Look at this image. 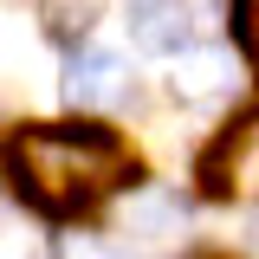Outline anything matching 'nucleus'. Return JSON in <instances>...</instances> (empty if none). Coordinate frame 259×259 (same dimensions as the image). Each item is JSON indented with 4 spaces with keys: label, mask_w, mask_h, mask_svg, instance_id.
Wrapping results in <instances>:
<instances>
[{
    "label": "nucleus",
    "mask_w": 259,
    "mask_h": 259,
    "mask_svg": "<svg viewBox=\"0 0 259 259\" xmlns=\"http://www.w3.org/2000/svg\"><path fill=\"white\" fill-rule=\"evenodd\" d=\"M65 259H117V253H110V246H97V240H71Z\"/></svg>",
    "instance_id": "423d86ee"
},
{
    "label": "nucleus",
    "mask_w": 259,
    "mask_h": 259,
    "mask_svg": "<svg viewBox=\"0 0 259 259\" xmlns=\"http://www.w3.org/2000/svg\"><path fill=\"white\" fill-rule=\"evenodd\" d=\"M13 175L39 214H78L130 175V149L104 123H32L13 136Z\"/></svg>",
    "instance_id": "f257e3e1"
},
{
    "label": "nucleus",
    "mask_w": 259,
    "mask_h": 259,
    "mask_svg": "<svg viewBox=\"0 0 259 259\" xmlns=\"http://www.w3.org/2000/svg\"><path fill=\"white\" fill-rule=\"evenodd\" d=\"M182 71H188V78H175V91H182V97H221L227 84H233V65H227V52H194Z\"/></svg>",
    "instance_id": "20e7f679"
},
{
    "label": "nucleus",
    "mask_w": 259,
    "mask_h": 259,
    "mask_svg": "<svg viewBox=\"0 0 259 259\" xmlns=\"http://www.w3.org/2000/svg\"><path fill=\"white\" fill-rule=\"evenodd\" d=\"M233 20H240V46H246V59L259 65V0H240Z\"/></svg>",
    "instance_id": "39448f33"
},
{
    "label": "nucleus",
    "mask_w": 259,
    "mask_h": 259,
    "mask_svg": "<svg viewBox=\"0 0 259 259\" xmlns=\"http://www.w3.org/2000/svg\"><path fill=\"white\" fill-rule=\"evenodd\" d=\"M65 97H71L78 110L123 97V59H117L110 46H78L71 65H65Z\"/></svg>",
    "instance_id": "7ed1b4c3"
},
{
    "label": "nucleus",
    "mask_w": 259,
    "mask_h": 259,
    "mask_svg": "<svg viewBox=\"0 0 259 259\" xmlns=\"http://www.w3.org/2000/svg\"><path fill=\"white\" fill-rule=\"evenodd\" d=\"M123 20H130V39L149 52H188L194 46L188 0H123Z\"/></svg>",
    "instance_id": "f03ea898"
}]
</instances>
